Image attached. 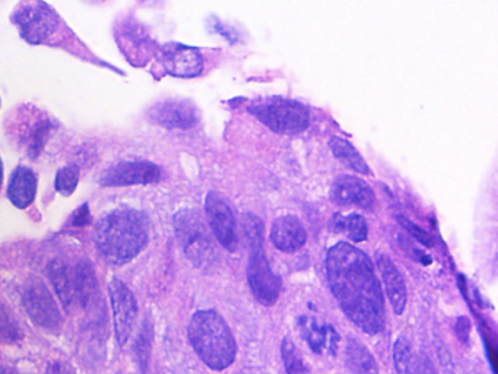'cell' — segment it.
I'll use <instances>...</instances> for the list:
<instances>
[{
  "instance_id": "cell-9",
  "label": "cell",
  "mask_w": 498,
  "mask_h": 374,
  "mask_svg": "<svg viewBox=\"0 0 498 374\" xmlns=\"http://www.w3.org/2000/svg\"><path fill=\"white\" fill-rule=\"evenodd\" d=\"M248 280L251 294L255 296L260 305L271 307L280 300L282 282H281L280 276L272 271L268 258L265 255L264 247L250 249Z\"/></svg>"
},
{
  "instance_id": "cell-33",
  "label": "cell",
  "mask_w": 498,
  "mask_h": 374,
  "mask_svg": "<svg viewBox=\"0 0 498 374\" xmlns=\"http://www.w3.org/2000/svg\"><path fill=\"white\" fill-rule=\"evenodd\" d=\"M91 222V212L87 203L79 206L78 210L75 211L72 215V226L75 227H87Z\"/></svg>"
},
{
  "instance_id": "cell-36",
  "label": "cell",
  "mask_w": 498,
  "mask_h": 374,
  "mask_svg": "<svg viewBox=\"0 0 498 374\" xmlns=\"http://www.w3.org/2000/svg\"><path fill=\"white\" fill-rule=\"evenodd\" d=\"M2 183H4V163H2V158H0V189H2Z\"/></svg>"
},
{
  "instance_id": "cell-6",
  "label": "cell",
  "mask_w": 498,
  "mask_h": 374,
  "mask_svg": "<svg viewBox=\"0 0 498 374\" xmlns=\"http://www.w3.org/2000/svg\"><path fill=\"white\" fill-rule=\"evenodd\" d=\"M22 38L31 44H43L58 31V13L44 2H22L12 15Z\"/></svg>"
},
{
  "instance_id": "cell-15",
  "label": "cell",
  "mask_w": 498,
  "mask_h": 374,
  "mask_svg": "<svg viewBox=\"0 0 498 374\" xmlns=\"http://www.w3.org/2000/svg\"><path fill=\"white\" fill-rule=\"evenodd\" d=\"M271 240L278 251L296 253L307 242V231L294 215H282L272 224Z\"/></svg>"
},
{
  "instance_id": "cell-28",
  "label": "cell",
  "mask_w": 498,
  "mask_h": 374,
  "mask_svg": "<svg viewBox=\"0 0 498 374\" xmlns=\"http://www.w3.org/2000/svg\"><path fill=\"white\" fill-rule=\"evenodd\" d=\"M79 183V169L76 165H67L59 170L56 176V190L63 196L74 194Z\"/></svg>"
},
{
  "instance_id": "cell-23",
  "label": "cell",
  "mask_w": 498,
  "mask_h": 374,
  "mask_svg": "<svg viewBox=\"0 0 498 374\" xmlns=\"http://www.w3.org/2000/svg\"><path fill=\"white\" fill-rule=\"evenodd\" d=\"M393 362L398 374H420V358L407 338H398L393 346Z\"/></svg>"
},
{
  "instance_id": "cell-21",
  "label": "cell",
  "mask_w": 498,
  "mask_h": 374,
  "mask_svg": "<svg viewBox=\"0 0 498 374\" xmlns=\"http://www.w3.org/2000/svg\"><path fill=\"white\" fill-rule=\"evenodd\" d=\"M76 271V285H78V306L88 308L94 306L99 296V282L94 269L88 262H79L75 265Z\"/></svg>"
},
{
  "instance_id": "cell-13",
  "label": "cell",
  "mask_w": 498,
  "mask_h": 374,
  "mask_svg": "<svg viewBox=\"0 0 498 374\" xmlns=\"http://www.w3.org/2000/svg\"><path fill=\"white\" fill-rule=\"evenodd\" d=\"M330 201L339 206H355L362 210H373L375 195L367 181L360 177L342 174L330 187Z\"/></svg>"
},
{
  "instance_id": "cell-16",
  "label": "cell",
  "mask_w": 498,
  "mask_h": 374,
  "mask_svg": "<svg viewBox=\"0 0 498 374\" xmlns=\"http://www.w3.org/2000/svg\"><path fill=\"white\" fill-rule=\"evenodd\" d=\"M50 282L54 291L58 292L63 307L67 312L78 307V285H76V271L62 259H54L49 265Z\"/></svg>"
},
{
  "instance_id": "cell-35",
  "label": "cell",
  "mask_w": 498,
  "mask_h": 374,
  "mask_svg": "<svg viewBox=\"0 0 498 374\" xmlns=\"http://www.w3.org/2000/svg\"><path fill=\"white\" fill-rule=\"evenodd\" d=\"M47 374H72V370L65 362H51L47 367Z\"/></svg>"
},
{
  "instance_id": "cell-12",
  "label": "cell",
  "mask_w": 498,
  "mask_h": 374,
  "mask_svg": "<svg viewBox=\"0 0 498 374\" xmlns=\"http://www.w3.org/2000/svg\"><path fill=\"white\" fill-rule=\"evenodd\" d=\"M161 179L158 165L149 161H126L113 165L103 174L101 185L104 187H123L157 183Z\"/></svg>"
},
{
  "instance_id": "cell-29",
  "label": "cell",
  "mask_w": 498,
  "mask_h": 374,
  "mask_svg": "<svg viewBox=\"0 0 498 374\" xmlns=\"http://www.w3.org/2000/svg\"><path fill=\"white\" fill-rule=\"evenodd\" d=\"M153 325L149 323V319L145 321L144 328L140 330L139 339L136 344V354L139 358V364L142 370L146 371L149 364V357H151V342H153Z\"/></svg>"
},
{
  "instance_id": "cell-17",
  "label": "cell",
  "mask_w": 498,
  "mask_h": 374,
  "mask_svg": "<svg viewBox=\"0 0 498 374\" xmlns=\"http://www.w3.org/2000/svg\"><path fill=\"white\" fill-rule=\"evenodd\" d=\"M382 280H383L384 291L387 298L391 301V307L396 314H402L407 308V291L404 276L400 274L396 265L389 259V256L380 255L377 258Z\"/></svg>"
},
{
  "instance_id": "cell-5",
  "label": "cell",
  "mask_w": 498,
  "mask_h": 374,
  "mask_svg": "<svg viewBox=\"0 0 498 374\" xmlns=\"http://www.w3.org/2000/svg\"><path fill=\"white\" fill-rule=\"evenodd\" d=\"M174 228L186 256L194 265L206 267L214 259V243L205 221L194 210L178 211L174 217Z\"/></svg>"
},
{
  "instance_id": "cell-34",
  "label": "cell",
  "mask_w": 498,
  "mask_h": 374,
  "mask_svg": "<svg viewBox=\"0 0 498 374\" xmlns=\"http://www.w3.org/2000/svg\"><path fill=\"white\" fill-rule=\"evenodd\" d=\"M418 358H420V374H439L436 366L425 354H418Z\"/></svg>"
},
{
  "instance_id": "cell-24",
  "label": "cell",
  "mask_w": 498,
  "mask_h": 374,
  "mask_svg": "<svg viewBox=\"0 0 498 374\" xmlns=\"http://www.w3.org/2000/svg\"><path fill=\"white\" fill-rule=\"evenodd\" d=\"M334 230L348 235L352 242H364L368 237V226L362 215L351 214L346 217L336 215L334 219Z\"/></svg>"
},
{
  "instance_id": "cell-37",
  "label": "cell",
  "mask_w": 498,
  "mask_h": 374,
  "mask_svg": "<svg viewBox=\"0 0 498 374\" xmlns=\"http://www.w3.org/2000/svg\"><path fill=\"white\" fill-rule=\"evenodd\" d=\"M0 374H18L17 371L11 370V369H0Z\"/></svg>"
},
{
  "instance_id": "cell-20",
  "label": "cell",
  "mask_w": 498,
  "mask_h": 374,
  "mask_svg": "<svg viewBox=\"0 0 498 374\" xmlns=\"http://www.w3.org/2000/svg\"><path fill=\"white\" fill-rule=\"evenodd\" d=\"M345 366L351 374H380L375 355L355 338H350L346 342Z\"/></svg>"
},
{
  "instance_id": "cell-10",
  "label": "cell",
  "mask_w": 498,
  "mask_h": 374,
  "mask_svg": "<svg viewBox=\"0 0 498 374\" xmlns=\"http://www.w3.org/2000/svg\"><path fill=\"white\" fill-rule=\"evenodd\" d=\"M148 117L154 123L170 131H187L199 122L198 107L190 99H165L149 108Z\"/></svg>"
},
{
  "instance_id": "cell-30",
  "label": "cell",
  "mask_w": 498,
  "mask_h": 374,
  "mask_svg": "<svg viewBox=\"0 0 498 374\" xmlns=\"http://www.w3.org/2000/svg\"><path fill=\"white\" fill-rule=\"evenodd\" d=\"M0 335L9 341H18L22 338L21 330H20L15 317L8 308L4 307H0Z\"/></svg>"
},
{
  "instance_id": "cell-18",
  "label": "cell",
  "mask_w": 498,
  "mask_h": 374,
  "mask_svg": "<svg viewBox=\"0 0 498 374\" xmlns=\"http://www.w3.org/2000/svg\"><path fill=\"white\" fill-rule=\"evenodd\" d=\"M38 180L33 170L18 167L9 181L8 198L20 210H27L33 205L37 196Z\"/></svg>"
},
{
  "instance_id": "cell-32",
  "label": "cell",
  "mask_w": 498,
  "mask_h": 374,
  "mask_svg": "<svg viewBox=\"0 0 498 374\" xmlns=\"http://www.w3.org/2000/svg\"><path fill=\"white\" fill-rule=\"evenodd\" d=\"M470 322L468 317H459L456 322V326H455V332H456L459 341L463 342V344H468L470 341Z\"/></svg>"
},
{
  "instance_id": "cell-11",
  "label": "cell",
  "mask_w": 498,
  "mask_h": 374,
  "mask_svg": "<svg viewBox=\"0 0 498 374\" xmlns=\"http://www.w3.org/2000/svg\"><path fill=\"white\" fill-rule=\"evenodd\" d=\"M206 219L210 230L226 251L237 249V228L231 206L221 195L210 192L205 199Z\"/></svg>"
},
{
  "instance_id": "cell-3",
  "label": "cell",
  "mask_w": 498,
  "mask_h": 374,
  "mask_svg": "<svg viewBox=\"0 0 498 374\" xmlns=\"http://www.w3.org/2000/svg\"><path fill=\"white\" fill-rule=\"evenodd\" d=\"M190 346L210 370L223 371L237 357V342L224 317L214 310L194 313L187 328Z\"/></svg>"
},
{
  "instance_id": "cell-7",
  "label": "cell",
  "mask_w": 498,
  "mask_h": 374,
  "mask_svg": "<svg viewBox=\"0 0 498 374\" xmlns=\"http://www.w3.org/2000/svg\"><path fill=\"white\" fill-rule=\"evenodd\" d=\"M22 305L34 325L58 332L62 328V314L49 288L42 280H31L25 285Z\"/></svg>"
},
{
  "instance_id": "cell-25",
  "label": "cell",
  "mask_w": 498,
  "mask_h": 374,
  "mask_svg": "<svg viewBox=\"0 0 498 374\" xmlns=\"http://www.w3.org/2000/svg\"><path fill=\"white\" fill-rule=\"evenodd\" d=\"M281 357L284 362L285 373L287 374H310V369L304 360L298 354L296 346L289 338H284L281 344Z\"/></svg>"
},
{
  "instance_id": "cell-26",
  "label": "cell",
  "mask_w": 498,
  "mask_h": 374,
  "mask_svg": "<svg viewBox=\"0 0 498 374\" xmlns=\"http://www.w3.org/2000/svg\"><path fill=\"white\" fill-rule=\"evenodd\" d=\"M241 228H243L244 239L248 242L249 249L264 247V222L259 217L253 214H244L241 217Z\"/></svg>"
},
{
  "instance_id": "cell-19",
  "label": "cell",
  "mask_w": 498,
  "mask_h": 374,
  "mask_svg": "<svg viewBox=\"0 0 498 374\" xmlns=\"http://www.w3.org/2000/svg\"><path fill=\"white\" fill-rule=\"evenodd\" d=\"M301 332L310 348L316 354H323L325 351L336 353L338 350L339 335L332 326L317 325L314 319L301 317Z\"/></svg>"
},
{
  "instance_id": "cell-14",
  "label": "cell",
  "mask_w": 498,
  "mask_h": 374,
  "mask_svg": "<svg viewBox=\"0 0 498 374\" xmlns=\"http://www.w3.org/2000/svg\"><path fill=\"white\" fill-rule=\"evenodd\" d=\"M161 62L167 74L178 78H194L203 70L202 54L189 45H165L161 53Z\"/></svg>"
},
{
  "instance_id": "cell-31",
  "label": "cell",
  "mask_w": 498,
  "mask_h": 374,
  "mask_svg": "<svg viewBox=\"0 0 498 374\" xmlns=\"http://www.w3.org/2000/svg\"><path fill=\"white\" fill-rule=\"evenodd\" d=\"M398 219H399L400 226L404 227L405 230H407L414 239L418 240L421 244H424V246L427 247H431L432 244H434V240H432L431 235H430L427 231L423 230L421 227L416 226V224L405 219V217H398Z\"/></svg>"
},
{
  "instance_id": "cell-27",
  "label": "cell",
  "mask_w": 498,
  "mask_h": 374,
  "mask_svg": "<svg viewBox=\"0 0 498 374\" xmlns=\"http://www.w3.org/2000/svg\"><path fill=\"white\" fill-rule=\"evenodd\" d=\"M51 129H53L51 122L47 119L40 120V122L34 126L33 132L29 135L28 139L29 155L33 156V158H37V156L42 154L45 144H47V140H49Z\"/></svg>"
},
{
  "instance_id": "cell-2",
  "label": "cell",
  "mask_w": 498,
  "mask_h": 374,
  "mask_svg": "<svg viewBox=\"0 0 498 374\" xmlns=\"http://www.w3.org/2000/svg\"><path fill=\"white\" fill-rule=\"evenodd\" d=\"M94 240L106 262L128 264L148 244V217L133 208L110 211L97 222Z\"/></svg>"
},
{
  "instance_id": "cell-8",
  "label": "cell",
  "mask_w": 498,
  "mask_h": 374,
  "mask_svg": "<svg viewBox=\"0 0 498 374\" xmlns=\"http://www.w3.org/2000/svg\"><path fill=\"white\" fill-rule=\"evenodd\" d=\"M108 297L112 303L115 339L120 346H124L132 338L138 322V301L132 290L115 276L108 284Z\"/></svg>"
},
{
  "instance_id": "cell-22",
  "label": "cell",
  "mask_w": 498,
  "mask_h": 374,
  "mask_svg": "<svg viewBox=\"0 0 498 374\" xmlns=\"http://www.w3.org/2000/svg\"><path fill=\"white\" fill-rule=\"evenodd\" d=\"M330 149L342 164L354 170L360 174H371V169L367 164L364 156L357 151L354 145L351 144L350 140L344 139L341 136H334L329 142Z\"/></svg>"
},
{
  "instance_id": "cell-4",
  "label": "cell",
  "mask_w": 498,
  "mask_h": 374,
  "mask_svg": "<svg viewBox=\"0 0 498 374\" xmlns=\"http://www.w3.org/2000/svg\"><path fill=\"white\" fill-rule=\"evenodd\" d=\"M249 111L281 135H296L310 126V110L304 104L282 97L262 99L249 106Z\"/></svg>"
},
{
  "instance_id": "cell-1",
  "label": "cell",
  "mask_w": 498,
  "mask_h": 374,
  "mask_svg": "<svg viewBox=\"0 0 498 374\" xmlns=\"http://www.w3.org/2000/svg\"><path fill=\"white\" fill-rule=\"evenodd\" d=\"M326 275L339 307L355 326L368 335L384 330L383 291L373 262L361 249L346 242L330 247L326 256Z\"/></svg>"
}]
</instances>
